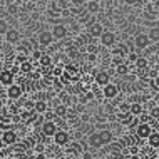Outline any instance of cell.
Segmentation results:
<instances>
[{
    "label": "cell",
    "instance_id": "6da1fadb",
    "mask_svg": "<svg viewBox=\"0 0 159 159\" xmlns=\"http://www.w3.org/2000/svg\"><path fill=\"white\" fill-rule=\"evenodd\" d=\"M132 44H134V47H137V49H146V47L151 45V40H149L148 34H136V35L132 37Z\"/></svg>",
    "mask_w": 159,
    "mask_h": 159
},
{
    "label": "cell",
    "instance_id": "7a4b0ae2",
    "mask_svg": "<svg viewBox=\"0 0 159 159\" xmlns=\"http://www.w3.org/2000/svg\"><path fill=\"white\" fill-rule=\"evenodd\" d=\"M152 131L154 129L151 127L149 122H141V124H137V127H136V136L139 137V139H148V136L151 134Z\"/></svg>",
    "mask_w": 159,
    "mask_h": 159
},
{
    "label": "cell",
    "instance_id": "3957f363",
    "mask_svg": "<svg viewBox=\"0 0 159 159\" xmlns=\"http://www.w3.org/2000/svg\"><path fill=\"white\" fill-rule=\"evenodd\" d=\"M52 139L57 146H66L70 141V134L67 131H64V129H57V132L52 136Z\"/></svg>",
    "mask_w": 159,
    "mask_h": 159
},
{
    "label": "cell",
    "instance_id": "277c9868",
    "mask_svg": "<svg viewBox=\"0 0 159 159\" xmlns=\"http://www.w3.org/2000/svg\"><path fill=\"white\" fill-rule=\"evenodd\" d=\"M67 32H69L67 27H66V25H62V24H55L54 27H52V30H50L54 40H62V39L67 35Z\"/></svg>",
    "mask_w": 159,
    "mask_h": 159
},
{
    "label": "cell",
    "instance_id": "5b68a950",
    "mask_svg": "<svg viewBox=\"0 0 159 159\" xmlns=\"http://www.w3.org/2000/svg\"><path fill=\"white\" fill-rule=\"evenodd\" d=\"M37 42L40 47H49L54 42V37H52V34H50V30H42L37 37Z\"/></svg>",
    "mask_w": 159,
    "mask_h": 159
},
{
    "label": "cell",
    "instance_id": "8992f818",
    "mask_svg": "<svg viewBox=\"0 0 159 159\" xmlns=\"http://www.w3.org/2000/svg\"><path fill=\"white\" fill-rule=\"evenodd\" d=\"M117 94H119V87L116 84H107L102 87V96H104L106 99H116L117 97Z\"/></svg>",
    "mask_w": 159,
    "mask_h": 159
},
{
    "label": "cell",
    "instance_id": "52a82bcc",
    "mask_svg": "<svg viewBox=\"0 0 159 159\" xmlns=\"http://www.w3.org/2000/svg\"><path fill=\"white\" fill-rule=\"evenodd\" d=\"M20 96H22V85H19L15 82L12 85H8V89H7V97L8 99L17 101V99H20Z\"/></svg>",
    "mask_w": 159,
    "mask_h": 159
},
{
    "label": "cell",
    "instance_id": "ba28073f",
    "mask_svg": "<svg viewBox=\"0 0 159 159\" xmlns=\"http://www.w3.org/2000/svg\"><path fill=\"white\" fill-rule=\"evenodd\" d=\"M55 132H57V124L54 121H45L42 124V134H44V137H52Z\"/></svg>",
    "mask_w": 159,
    "mask_h": 159
},
{
    "label": "cell",
    "instance_id": "9c48e42d",
    "mask_svg": "<svg viewBox=\"0 0 159 159\" xmlns=\"http://www.w3.org/2000/svg\"><path fill=\"white\" fill-rule=\"evenodd\" d=\"M2 143L3 144H7V146H10V144H15L17 143V132L14 131V129H8V131H3L2 132Z\"/></svg>",
    "mask_w": 159,
    "mask_h": 159
},
{
    "label": "cell",
    "instance_id": "30bf717a",
    "mask_svg": "<svg viewBox=\"0 0 159 159\" xmlns=\"http://www.w3.org/2000/svg\"><path fill=\"white\" fill-rule=\"evenodd\" d=\"M99 39H101V44L104 45V47H112L116 44V34L114 32L104 30V32H102V35L99 37Z\"/></svg>",
    "mask_w": 159,
    "mask_h": 159
},
{
    "label": "cell",
    "instance_id": "8fae6325",
    "mask_svg": "<svg viewBox=\"0 0 159 159\" xmlns=\"http://www.w3.org/2000/svg\"><path fill=\"white\" fill-rule=\"evenodd\" d=\"M87 27H89V37H96V39H99V37L102 35V32H104V27H102L101 24H96V22L89 24Z\"/></svg>",
    "mask_w": 159,
    "mask_h": 159
},
{
    "label": "cell",
    "instance_id": "7c38bea8",
    "mask_svg": "<svg viewBox=\"0 0 159 159\" xmlns=\"http://www.w3.org/2000/svg\"><path fill=\"white\" fill-rule=\"evenodd\" d=\"M0 84L7 85V87L14 84V72L12 70H3L2 74H0Z\"/></svg>",
    "mask_w": 159,
    "mask_h": 159
},
{
    "label": "cell",
    "instance_id": "4fadbf2b",
    "mask_svg": "<svg viewBox=\"0 0 159 159\" xmlns=\"http://www.w3.org/2000/svg\"><path fill=\"white\" fill-rule=\"evenodd\" d=\"M143 112H144V107L141 102H132V104H129V114H131L132 117H139Z\"/></svg>",
    "mask_w": 159,
    "mask_h": 159
},
{
    "label": "cell",
    "instance_id": "5bb4252c",
    "mask_svg": "<svg viewBox=\"0 0 159 159\" xmlns=\"http://www.w3.org/2000/svg\"><path fill=\"white\" fill-rule=\"evenodd\" d=\"M109 79H111V77H109V72H106V70H101V72H97V74H96V84L102 85V87L111 82Z\"/></svg>",
    "mask_w": 159,
    "mask_h": 159
},
{
    "label": "cell",
    "instance_id": "9a60e30c",
    "mask_svg": "<svg viewBox=\"0 0 159 159\" xmlns=\"http://www.w3.org/2000/svg\"><path fill=\"white\" fill-rule=\"evenodd\" d=\"M87 143H89V146H91L92 149H99V148H102V143H101V137H99V132H92V134L89 136Z\"/></svg>",
    "mask_w": 159,
    "mask_h": 159
},
{
    "label": "cell",
    "instance_id": "2e32d148",
    "mask_svg": "<svg viewBox=\"0 0 159 159\" xmlns=\"http://www.w3.org/2000/svg\"><path fill=\"white\" fill-rule=\"evenodd\" d=\"M99 132V137H101V143L102 146L104 144H109V143H112V132L109 131V129H102V131H97Z\"/></svg>",
    "mask_w": 159,
    "mask_h": 159
},
{
    "label": "cell",
    "instance_id": "e0dca14e",
    "mask_svg": "<svg viewBox=\"0 0 159 159\" xmlns=\"http://www.w3.org/2000/svg\"><path fill=\"white\" fill-rule=\"evenodd\" d=\"M117 119H119V122H121L122 126H131L132 121H134V117H132L129 112H119L117 114Z\"/></svg>",
    "mask_w": 159,
    "mask_h": 159
},
{
    "label": "cell",
    "instance_id": "ac0fdd59",
    "mask_svg": "<svg viewBox=\"0 0 159 159\" xmlns=\"http://www.w3.org/2000/svg\"><path fill=\"white\" fill-rule=\"evenodd\" d=\"M5 39H7L8 44H17V42L20 40V34L17 30H10V29H8L7 34H5Z\"/></svg>",
    "mask_w": 159,
    "mask_h": 159
},
{
    "label": "cell",
    "instance_id": "d6986e66",
    "mask_svg": "<svg viewBox=\"0 0 159 159\" xmlns=\"http://www.w3.org/2000/svg\"><path fill=\"white\" fill-rule=\"evenodd\" d=\"M149 143V146H151V148H159V134H157V131H152L151 134L148 136V139H146Z\"/></svg>",
    "mask_w": 159,
    "mask_h": 159
},
{
    "label": "cell",
    "instance_id": "ffe728a7",
    "mask_svg": "<svg viewBox=\"0 0 159 159\" xmlns=\"http://www.w3.org/2000/svg\"><path fill=\"white\" fill-rule=\"evenodd\" d=\"M34 109H35L37 114H44L47 111V102L44 101V99H40V101L34 102Z\"/></svg>",
    "mask_w": 159,
    "mask_h": 159
},
{
    "label": "cell",
    "instance_id": "44dd1931",
    "mask_svg": "<svg viewBox=\"0 0 159 159\" xmlns=\"http://www.w3.org/2000/svg\"><path fill=\"white\" fill-rule=\"evenodd\" d=\"M134 64H136V69H139V70H143V69H149V61L146 57H137Z\"/></svg>",
    "mask_w": 159,
    "mask_h": 159
},
{
    "label": "cell",
    "instance_id": "7402d4cb",
    "mask_svg": "<svg viewBox=\"0 0 159 159\" xmlns=\"http://www.w3.org/2000/svg\"><path fill=\"white\" fill-rule=\"evenodd\" d=\"M99 2L97 0H91V2L87 3V12L89 14H96V12H99Z\"/></svg>",
    "mask_w": 159,
    "mask_h": 159
},
{
    "label": "cell",
    "instance_id": "603a6c76",
    "mask_svg": "<svg viewBox=\"0 0 159 159\" xmlns=\"http://www.w3.org/2000/svg\"><path fill=\"white\" fill-rule=\"evenodd\" d=\"M148 37H149V40H151V44H157V40H159L157 27H152V29H151V32L148 34Z\"/></svg>",
    "mask_w": 159,
    "mask_h": 159
},
{
    "label": "cell",
    "instance_id": "cb8c5ba5",
    "mask_svg": "<svg viewBox=\"0 0 159 159\" xmlns=\"http://www.w3.org/2000/svg\"><path fill=\"white\" fill-rule=\"evenodd\" d=\"M116 70H117L119 75H127V74H129V66H126V64H122V62H119L117 67H116Z\"/></svg>",
    "mask_w": 159,
    "mask_h": 159
},
{
    "label": "cell",
    "instance_id": "d4e9b609",
    "mask_svg": "<svg viewBox=\"0 0 159 159\" xmlns=\"http://www.w3.org/2000/svg\"><path fill=\"white\" fill-rule=\"evenodd\" d=\"M39 62H40L42 67H50L52 66V59H50L49 55H44V54H42V57L39 59Z\"/></svg>",
    "mask_w": 159,
    "mask_h": 159
},
{
    "label": "cell",
    "instance_id": "484cf974",
    "mask_svg": "<svg viewBox=\"0 0 159 159\" xmlns=\"http://www.w3.org/2000/svg\"><path fill=\"white\" fill-rule=\"evenodd\" d=\"M54 114L55 116H66L67 114V106H64V104L57 106V107H55V112Z\"/></svg>",
    "mask_w": 159,
    "mask_h": 159
},
{
    "label": "cell",
    "instance_id": "4316f807",
    "mask_svg": "<svg viewBox=\"0 0 159 159\" xmlns=\"http://www.w3.org/2000/svg\"><path fill=\"white\" fill-rule=\"evenodd\" d=\"M7 30H8V24H7V20L0 19V35H5Z\"/></svg>",
    "mask_w": 159,
    "mask_h": 159
},
{
    "label": "cell",
    "instance_id": "83f0119b",
    "mask_svg": "<svg viewBox=\"0 0 159 159\" xmlns=\"http://www.w3.org/2000/svg\"><path fill=\"white\" fill-rule=\"evenodd\" d=\"M20 70H22V72H30L32 70V62L24 61L22 64H20Z\"/></svg>",
    "mask_w": 159,
    "mask_h": 159
},
{
    "label": "cell",
    "instance_id": "f1b7e54d",
    "mask_svg": "<svg viewBox=\"0 0 159 159\" xmlns=\"http://www.w3.org/2000/svg\"><path fill=\"white\" fill-rule=\"evenodd\" d=\"M109 146H111V151H112V152H117V151H121V144H119V143H114V141H112V143H109Z\"/></svg>",
    "mask_w": 159,
    "mask_h": 159
},
{
    "label": "cell",
    "instance_id": "f546056e",
    "mask_svg": "<svg viewBox=\"0 0 159 159\" xmlns=\"http://www.w3.org/2000/svg\"><path fill=\"white\" fill-rule=\"evenodd\" d=\"M149 82H151V87H152V91H154V92H157V91H159V87H157V79H151Z\"/></svg>",
    "mask_w": 159,
    "mask_h": 159
},
{
    "label": "cell",
    "instance_id": "4dcf8cb0",
    "mask_svg": "<svg viewBox=\"0 0 159 159\" xmlns=\"http://www.w3.org/2000/svg\"><path fill=\"white\" fill-rule=\"evenodd\" d=\"M121 107H119V109H121V112H129V104L127 102H124V104H119Z\"/></svg>",
    "mask_w": 159,
    "mask_h": 159
},
{
    "label": "cell",
    "instance_id": "1f68e13d",
    "mask_svg": "<svg viewBox=\"0 0 159 159\" xmlns=\"http://www.w3.org/2000/svg\"><path fill=\"white\" fill-rule=\"evenodd\" d=\"M64 72V69L62 67H57V69H54V75L55 77H61V74Z\"/></svg>",
    "mask_w": 159,
    "mask_h": 159
},
{
    "label": "cell",
    "instance_id": "d6a6232c",
    "mask_svg": "<svg viewBox=\"0 0 159 159\" xmlns=\"http://www.w3.org/2000/svg\"><path fill=\"white\" fill-rule=\"evenodd\" d=\"M136 59H137V55H136L134 52H131V54H129V62H132V64H134V62H136Z\"/></svg>",
    "mask_w": 159,
    "mask_h": 159
},
{
    "label": "cell",
    "instance_id": "836d02e7",
    "mask_svg": "<svg viewBox=\"0 0 159 159\" xmlns=\"http://www.w3.org/2000/svg\"><path fill=\"white\" fill-rule=\"evenodd\" d=\"M82 159H92V154L87 152V151H84L82 152Z\"/></svg>",
    "mask_w": 159,
    "mask_h": 159
},
{
    "label": "cell",
    "instance_id": "e575fe53",
    "mask_svg": "<svg viewBox=\"0 0 159 159\" xmlns=\"http://www.w3.org/2000/svg\"><path fill=\"white\" fill-rule=\"evenodd\" d=\"M8 14H17V5H10V7H8Z\"/></svg>",
    "mask_w": 159,
    "mask_h": 159
},
{
    "label": "cell",
    "instance_id": "d590c367",
    "mask_svg": "<svg viewBox=\"0 0 159 159\" xmlns=\"http://www.w3.org/2000/svg\"><path fill=\"white\" fill-rule=\"evenodd\" d=\"M32 55H34V59H37V61H39V59L42 57V54L39 52V50H34V54H32Z\"/></svg>",
    "mask_w": 159,
    "mask_h": 159
},
{
    "label": "cell",
    "instance_id": "8d00e7d4",
    "mask_svg": "<svg viewBox=\"0 0 159 159\" xmlns=\"http://www.w3.org/2000/svg\"><path fill=\"white\" fill-rule=\"evenodd\" d=\"M124 3H127V5H136L137 0H124Z\"/></svg>",
    "mask_w": 159,
    "mask_h": 159
},
{
    "label": "cell",
    "instance_id": "74e56055",
    "mask_svg": "<svg viewBox=\"0 0 159 159\" xmlns=\"http://www.w3.org/2000/svg\"><path fill=\"white\" fill-rule=\"evenodd\" d=\"M25 107H27V109H32V107H34V102H32V101H27V102H25Z\"/></svg>",
    "mask_w": 159,
    "mask_h": 159
},
{
    "label": "cell",
    "instance_id": "f35d334b",
    "mask_svg": "<svg viewBox=\"0 0 159 159\" xmlns=\"http://www.w3.org/2000/svg\"><path fill=\"white\" fill-rule=\"evenodd\" d=\"M35 159H45V156H44V154H40V152H39L37 156H35Z\"/></svg>",
    "mask_w": 159,
    "mask_h": 159
},
{
    "label": "cell",
    "instance_id": "ab89813d",
    "mask_svg": "<svg viewBox=\"0 0 159 159\" xmlns=\"http://www.w3.org/2000/svg\"><path fill=\"white\" fill-rule=\"evenodd\" d=\"M2 146H3V143H2V139H0V149H2Z\"/></svg>",
    "mask_w": 159,
    "mask_h": 159
},
{
    "label": "cell",
    "instance_id": "60d3db41",
    "mask_svg": "<svg viewBox=\"0 0 159 159\" xmlns=\"http://www.w3.org/2000/svg\"><path fill=\"white\" fill-rule=\"evenodd\" d=\"M30 2H37V0H30Z\"/></svg>",
    "mask_w": 159,
    "mask_h": 159
},
{
    "label": "cell",
    "instance_id": "b9f144b4",
    "mask_svg": "<svg viewBox=\"0 0 159 159\" xmlns=\"http://www.w3.org/2000/svg\"><path fill=\"white\" fill-rule=\"evenodd\" d=\"M92 159H99V157H92Z\"/></svg>",
    "mask_w": 159,
    "mask_h": 159
}]
</instances>
